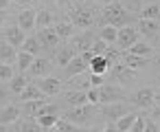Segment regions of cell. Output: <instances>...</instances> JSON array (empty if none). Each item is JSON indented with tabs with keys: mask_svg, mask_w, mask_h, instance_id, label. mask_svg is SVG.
<instances>
[{
	"mask_svg": "<svg viewBox=\"0 0 160 132\" xmlns=\"http://www.w3.org/2000/svg\"><path fill=\"white\" fill-rule=\"evenodd\" d=\"M101 18H103V24H108V27H114V29H123V27H129L136 18L121 5V3H110V5H105L103 7V13H101Z\"/></svg>",
	"mask_w": 160,
	"mask_h": 132,
	"instance_id": "cell-1",
	"label": "cell"
},
{
	"mask_svg": "<svg viewBox=\"0 0 160 132\" xmlns=\"http://www.w3.org/2000/svg\"><path fill=\"white\" fill-rule=\"evenodd\" d=\"M97 108L99 106H94V103H83V106H77V108H68L64 112V119L75 123V125H86L97 114Z\"/></svg>",
	"mask_w": 160,
	"mask_h": 132,
	"instance_id": "cell-2",
	"label": "cell"
},
{
	"mask_svg": "<svg viewBox=\"0 0 160 132\" xmlns=\"http://www.w3.org/2000/svg\"><path fill=\"white\" fill-rule=\"evenodd\" d=\"M127 95L118 84H101L99 86V106L103 103H116V101H125Z\"/></svg>",
	"mask_w": 160,
	"mask_h": 132,
	"instance_id": "cell-3",
	"label": "cell"
},
{
	"mask_svg": "<svg viewBox=\"0 0 160 132\" xmlns=\"http://www.w3.org/2000/svg\"><path fill=\"white\" fill-rule=\"evenodd\" d=\"M132 110H134V108L127 106V101H116V103H103L101 114L105 117L108 123H116L123 114H127V112H132Z\"/></svg>",
	"mask_w": 160,
	"mask_h": 132,
	"instance_id": "cell-4",
	"label": "cell"
},
{
	"mask_svg": "<svg viewBox=\"0 0 160 132\" xmlns=\"http://www.w3.org/2000/svg\"><path fill=\"white\" fill-rule=\"evenodd\" d=\"M35 86L40 88V92H42L44 97H53V95L62 92V79H59V77H51V75H46V77H38Z\"/></svg>",
	"mask_w": 160,
	"mask_h": 132,
	"instance_id": "cell-5",
	"label": "cell"
},
{
	"mask_svg": "<svg viewBox=\"0 0 160 132\" xmlns=\"http://www.w3.org/2000/svg\"><path fill=\"white\" fill-rule=\"evenodd\" d=\"M92 22H94V18H92V13H90L88 9H83V7H75V9L70 11V24H72V27L88 29V27H92Z\"/></svg>",
	"mask_w": 160,
	"mask_h": 132,
	"instance_id": "cell-6",
	"label": "cell"
},
{
	"mask_svg": "<svg viewBox=\"0 0 160 132\" xmlns=\"http://www.w3.org/2000/svg\"><path fill=\"white\" fill-rule=\"evenodd\" d=\"M134 42H138V29L136 27H123V29H118V35H116V44L123 49V51H127Z\"/></svg>",
	"mask_w": 160,
	"mask_h": 132,
	"instance_id": "cell-7",
	"label": "cell"
},
{
	"mask_svg": "<svg viewBox=\"0 0 160 132\" xmlns=\"http://www.w3.org/2000/svg\"><path fill=\"white\" fill-rule=\"evenodd\" d=\"M132 101H134V106H138V108H153L156 106V90L153 88H140V90H136V95L132 97Z\"/></svg>",
	"mask_w": 160,
	"mask_h": 132,
	"instance_id": "cell-8",
	"label": "cell"
},
{
	"mask_svg": "<svg viewBox=\"0 0 160 132\" xmlns=\"http://www.w3.org/2000/svg\"><path fill=\"white\" fill-rule=\"evenodd\" d=\"M38 42L42 44V49H55L57 44H59V35L55 33V29L53 27H44V29H38Z\"/></svg>",
	"mask_w": 160,
	"mask_h": 132,
	"instance_id": "cell-9",
	"label": "cell"
},
{
	"mask_svg": "<svg viewBox=\"0 0 160 132\" xmlns=\"http://www.w3.org/2000/svg\"><path fill=\"white\" fill-rule=\"evenodd\" d=\"M88 71V62L81 57V55H75L66 66H64V77L66 79H72V77H77V75H81V73H86Z\"/></svg>",
	"mask_w": 160,
	"mask_h": 132,
	"instance_id": "cell-10",
	"label": "cell"
},
{
	"mask_svg": "<svg viewBox=\"0 0 160 132\" xmlns=\"http://www.w3.org/2000/svg\"><path fill=\"white\" fill-rule=\"evenodd\" d=\"M92 42H94V35L90 31H83L81 35L70 38V49H75V53H86L92 49Z\"/></svg>",
	"mask_w": 160,
	"mask_h": 132,
	"instance_id": "cell-11",
	"label": "cell"
},
{
	"mask_svg": "<svg viewBox=\"0 0 160 132\" xmlns=\"http://www.w3.org/2000/svg\"><path fill=\"white\" fill-rule=\"evenodd\" d=\"M140 35H145L147 40H158V33H160V22L158 20H138V27Z\"/></svg>",
	"mask_w": 160,
	"mask_h": 132,
	"instance_id": "cell-12",
	"label": "cell"
},
{
	"mask_svg": "<svg viewBox=\"0 0 160 132\" xmlns=\"http://www.w3.org/2000/svg\"><path fill=\"white\" fill-rule=\"evenodd\" d=\"M2 38H5V42H9L11 46H22V42L27 40V35H24V31L16 24V27H7L5 31H2Z\"/></svg>",
	"mask_w": 160,
	"mask_h": 132,
	"instance_id": "cell-13",
	"label": "cell"
},
{
	"mask_svg": "<svg viewBox=\"0 0 160 132\" xmlns=\"http://www.w3.org/2000/svg\"><path fill=\"white\" fill-rule=\"evenodd\" d=\"M121 64L127 66V68H132V71H142V68L149 64V60H147V57H140V55L125 53V55H121Z\"/></svg>",
	"mask_w": 160,
	"mask_h": 132,
	"instance_id": "cell-14",
	"label": "cell"
},
{
	"mask_svg": "<svg viewBox=\"0 0 160 132\" xmlns=\"http://www.w3.org/2000/svg\"><path fill=\"white\" fill-rule=\"evenodd\" d=\"M110 62L103 57V55H94L92 60H90V64H88V71L92 73V75H105L108 71H110Z\"/></svg>",
	"mask_w": 160,
	"mask_h": 132,
	"instance_id": "cell-15",
	"label": "cell"
},
{
	"mask_svg": "<svg viewBox=\"0 0 160 132\" xmlns=\"http://www.w3.org/2000/svg\"><path fill=\"white\" fill-rule=\"evenodd\" d=\"M35 16H38V11L24 9L22 13H18V27H20L22 31H31V29L35 27Z\"/></svg>",
	"mask_w": 160,
	"mask_h": 132,
	"instance_id": "cell-16",
	"label": "cell"
},
{
	"mask_svg": "<svg viewBox=\"0 0 160 132\" xmlns=\"http://www.w3.org/2000/svg\"><path fill=\"white\" fill-rule=\"evenodd\" d=\"M29 71H31V75H33V77H46V75H48V71H51V62H48L46 57H35Z\"/></svg>",
	"mask_w": 160,
	"mask_h": 132,
	"instance_id": "cell-17",
	"label": "cell"
},
{
	"mask_svg": "<svg viewBox=\"0 0 160 132\" xmlns=\"http://www.w3.org/2000/svg\"><path fill=\"white\" fill-rule=\"evenodd\" d=\"M64 101H66L70 108H77V106L88 103V95H86V90H68L66 97H64Z\"/></svg>",
	"mask_w": 160,
	"mask_h": 132,
	"instance_id": "cell-18",
	"label": "cell"
},
{
	"mask_svg": "<svg viewBox=\"0 0 160 132\" xmlns=\"http://www.w3.org/2000/svg\"><path fill=\"white\" fill-rule=\"evenodd\" d=\"M16 57H18V53H16V46H11L9 42H0V64H13L16 62Z\"/></svg>",
	"mask_w": 160,
	"mask_h": 132,
	"instance_id": "cell-19",
	"label": "cell"
},
{
	"mask_svg": "<svg viewBox=\"0 0 160 132\" xmlns=\"http://www.w3.org/2000/svg\"><path fill=\"white\" fill-rule=\"evenodd\" d=\"M18 117H20L18 106H2V108H0V123H5V125L16 123Z\"/></svg>",
	"mask_w": 160,
	"mask_h": 132,
	"instance_id": "cell-20",
	"label": "cell"
},
{
	"mask_svg": "<svg viewBox=\"0 0 160 132\" xmlns=\"http://www.w3.org/2000/svg\"><path fill=\"white\" fill-rule=\"evenodd\" d=\"M138 20H158L160 22V5H145L138 11Z\"/></svg>",
	"mask_w": 160,
	"mask_h": 132,
	"instance_id": "cell-21",
	"label": "cell"
},
{
	"mask_svg": "<svg viewBox=\"0 0 160 132\" xmlns=\"http://www.w3.org/2000/svg\"><path fill=\"white\" fill-rule=\"evenodd\" d=\"M75 55H77V53H75V49H70V44H68V46H62V49L57 51V55H55V64L64 68Z\"/></svg>",
	"mask_w": 160,
	"mask_h": 132,
	"instance_id": "cell-22",
	"label": "cell"
},
{
	"mask_svg": "<svg viewBox=\"0 0 160 132\" xmlns=\"http://www.w3.org/2000/svg\"><path fill=\"white\" fill-rule=\"evenodd\" d=\"M27 86H29V77L20 73V75H13V77H11V84H9V90H11L13 95H20V92H22V90H24Z\"/></svg>",
	"mask_w": 160,
	"mask_h": 132,
	"instance_id": "cell-23",
	"label": "cell"
},
{
	"mask_svg": "<svg viewBox=\"0 0 160 132\" xmlns=\"http://www.w3.org/2000/svg\"><path fill=\"white\" fill-rule=\"evenodd\" d=\"M18 99H20V101H33V99H44V95L40 92V88H38L35 84H29V86L18 95Z\"/></svg>",
	"mask_w": 160,
	"mask_h": 132,
	"instance_id": "cell-24",
	"label": "cell"
},
{
	"mask_svg": "<svg viewBox=\"0 0 160 132\" xmlns=\"http://www.w3.org/2000/svg\"><path fill=\"white\" fill-rule=\"evenodd\" d=\"M136 117H138V114H136L134 110H132V112H127V114H123V117L114 123V125H116V130H118V132H129V130H132V125H134V121H136Z\"/></svg>",
	"mask_w": 160,
	"mask_h": 132,
	"instance_id": "cell-25",
	"label": "cell"
},
{
	"mask_svg": "<svg viewBox=\"0 0 160 132\" xmlns=\"http://www.w3.org/2000/svg\"><path fill=\"white\" fill-rule=\"evenodd\" d=\"M33 60H35V55H31V53H27V51H20V53H18V57H16L18 71H20V73H22V71H29V68H31V64H33Z\"/></svg>",
	"mask_w": 160,
	"mask_h": 132,
	"instance_id": "cell-26",
	"label": "cell"
},
{
	"mask_svg": "<svg viewBox=\"0 0 160 132\" xmlns=\"http://www.w3.org/2000/svg\"><path fill=\"white\" fill-rule=\"evenodd\" d=\"M51 24H53V13H51L48 9L38 11V16H35V27H38V29H44V27H51Z\"/></svg>",
	"mask_w": 160,
	"mask_h": 132,
	"instance_id": "cell-27",
	"label": "cell"
},
{
	"mask_svg": "<svg viewBox=\"0 0 160 132\" xmlns=\"http://www.w3.org/2000/svg\"><path fill=\"white\" fill-rule=\"evenodd\" d=\"M53 29H55V33L59 35V40H66V38H72V29H75V27L64 20V22H57Z\"/></svg>",
	"mask_w": 160,
	"mask_h": 132,
	"instance_id": "cell-28",
	"label": "cell"
},
{
	"mask_svg": "<svg viewBox=\"0 0 160 132\" xmlns=\"http://www.w3.org/2000/svg\"><path fill=\"white\" fill-rule=\"evenodd\" d=\"M22 51H27V53H31V55H35L38 57V53L42 51V44L38 42V38H27L24 42H22V46H20Z\"/></svg>",
	"mask_w": 160,
	"mask_h": 132,
	"instance_id": "cell-29",
	"label": "cell"
},
{
	"mask_svg": "<svg viewBox=\"0 0 160 132\" xmlns=\"http://www.w3.org/2000/svg\"><path fill=\"white\" fill-rule=\"evenodd\" d=\"M127 53H132V55H140V57H147V55L151 53V46H149L147 42H134V44L127 49Z\"/></svg>",
	"mask_w": 160,
	"mask_h": 132,
	"instance_id": "cell-30",
	"label": "cell"
},
{
	"mask_svg": "<svg viewBox=\"0 0 160 132\" xmlns=\"http://www.w3.org/2000/svg\"><path fill=\"white\" fill-rule=\"evenodd\" d=\"M55 130H57V132H86L81 125H75V123H70V121H66V119H57Z\"/></svg>",
	"mask_w": 160,
	"mask_h": 132,
	"instance_id": "cell-31",
	"label": "cell"
},
{
	"mask_svg": "<svg viewBox=\"0 0 160 132\" xmlns=\"http://www.w3.org/2000/svg\"><path fill=\"white\" fill-rule=\"evenodd\" d=\"M116 35H118V29H114V27H103L101 29V33H99V38L103 40V42H108V44H112V42H116Z\"/></svg>",
	"mask_w": 160,
	"mask_h": 132,
	"instance_id": "cell-32",
	"label": "cell"
},
{
	"mask_svg": "<svg viewBox=\"0 0 160 132\" xmlns=\"http://www.w3.org/2000/svg\"><path fill=\"white\" fill-rule=\"evenodd\" d=\"M46 101L44 99H33V101H24V112L29 114V117H35V112L44 106Z\"/></svg>",
	"mask_w": 160,
	"mask_h": 132,
	"instance_id": "cell-33",
	"label": "cell"
},
{
	"mask_svg": "<svg viewBox=\"0 0 160 132\" xmlns=\"http://www.w3.org/2000/svg\"><path fill=\"white\" fill-rule=\"evenodd\" d=\"M57 114H42V117H38L35 121L44 128V130H51V128H55V123H57Z\"/></svg>",
	"mask_w": 160,
	"mask_h": 132,
	"instance_id": "cell-34",
	"label": "cell"
},
{
	"mask_svg": "<svg viewBox=\"0 0 160 132\" xmlns=\"http://www.w3.org/2000/svg\"><path fill=\"white\" fill-rule=\"evenodd\" d=\"M42 114H59V106H57V103H48V101H46V103L35 112V119H38V117H42Z\"/></svg>",
	"mask_w": 160,
	"mask_h": 132,
	"instance_id": "cell-35",
	"label": "cell"
},
{
	"mask_svg": "<svg viewBox=\"0 0 160 132\" xmlns=\"http://www.w3.org/2000/svg\"><path fill=\"white\" fill-rule=\"evenodd\" d=\"M108 46H110L108 42H103L101 38H94V42H92V49H90V51H92L94 55H105Z\"/></svg>",
	"mask_w": 160,
	"mask_h": 132,
	"instance_id": "cell-36",
	"label": "cell"
},
{
	"mask_svg": "<svg viewBox=\"0 0 160 132\" xmlns=\"http://www.w3.org/2000/svg\"><path fill=\"white\" fill-rule=\"evenodd\" d=\"M13 66L11 64H0V82H11L13 77Z\"/></svg>",
	"mask_w": 160,
	"mask_h": 132,
	"instance_id": "cell-37",
	"label": "cell"
},
{
	"mask_svg": "<svg viewBox=\"0 0 160 132\" xmlns=\"http://www.w3.org/2000/svg\"><path fill=\"white\" fill-rule=\"evenodd\" d=\"M22 132H46L35 119H31V121H24L22 123Z\"/></svg>",
	"mask_w": 160,
	"mask_h": 132,
	"instance_id": "cell-38",
	"label": "cell"
},
{
	"mask_svg": "<svg viewBox=\"0 0 160 132\" xmlns=\"http://www.w3.org/2000/svg\"><path fill=\"white\" fill-rule=\"evenodd\" d=\"M86 95H88V103H94V106H99V86H92V88H88V90H86Z\"/></svg>",
	"mask_w": 160,
	"mask_h": 132,
	"instance_id": "cell-39",
	"label": "cell"
},
{
	"mask_svg": "<svg viewBox=\"0 0 160 132\" xmlns=\"http://www.w3.org/2000/svg\"><path fill=\"white\" fill-rule=\"evenodd\" d=\"M140 5H142V0H125L123 7L132 13V11H140Z\"/></svg>",
	"mask_w": 160,
	"mask_h": 132,
	"instance_id": "cell-40",
	"label": "cell"
},
{
	"mask_svg": "<svg viewBox=\"0 0 160 132\" xmlns=\"http://www.w3.org/2000/svg\"><path fill=\"white\" fill-rule=\"evenodd\" d=\"M142 130H145V117H136V121H134L129 132H142Z\"/></svg>",
	"mask_w": 160,
	"mask_h": 132,
	"instance_id": "cell-41",
	"label": "cell"
},
{
	"mask_svg": "<svg viewBox=\"0 0 160 132\" xmlns=\"http://www.w3.org/2000/svg\"><path fill=\"white\" fill-rule=\"evenodd\" d=\"M142 132H160V128L151 121V119H145V130Z\"/></svg>",
	"mask_w": 160,
	"mask_h": 132,
	"instance_id": "cell-42",
	"label": "cell"
},
{
	"mask_svg": "<svg viewBox=\"0 0 160 132\" xmlns=\"http://www.w3.org/2000/svg\"><path fill=\"white\" fill-rule=\"evenodd\" d=\"M103 84V75H92L90 73V86H101Z\"/></svg>",
	"mask_w": 160,
	"mask_h": 132,
	"instance_id": "cell-43",
	"label": "cell"
},
{
	"mask_svg": "<svg viewBox=\"0 0 160 132\" xmlns=\"http://www.w3.org/2000/svg\"><path fill=\"white\" fill-rule=\"evenodd\" d=\"M7 97H9V95H7V90H5L2 86H0V108L7 106Z\"/></svg>",
	"mask_w": 160,
	"mask_h": 132,
	"instance_id": "cell-44",
	"label": "cell"
},
{
	"mask_svg": "<svg viewBox=\"0 0 160 132\" xmlns=\"http://www.w3.org/2000/svg\"><path fill=\"white\" fill-rule=\"evenodd\" d=\"M153 71H156V75L160 77V53L156 55V60H153Z\"/></svg>",
	"mask_w": 160,
	"mask_h": 132,
	"instance_id": "cell-45",
	"label": "cell"
},
{
	"mask_svg": "<svg viewBox=\"0 0 160 132\" xmlns=\"http://www.w3.org/2000/svg\"><path fill=\"white\" fill-rule=\"evenodd\" d=\"M7 132H22V123H18V121H16V123H11V128H9Z\"/></svg>",
	"mask_w": 160,
	"mask_h": 132,
	"instance_id": "cell-46",
	"label": "cell"
},
{
	"mask_svg": "<svg viewBox=\"0 0 160 132\" xmlns=\"http://www.w3.org/2000/svg\"><path fill=\"white\" fill-rule=\"evenodd\" d=\"M13 3H16L18 7H29V5L33 3V0H13Z\"/></svg>",
	"mask_w": 160,
	"mask_h": 132,
	"instance_id": "cell-47",
	"label": "cell"
},
{
	"mask_svg": "<svg viewBox=\"0 0 160 132\" xmlns=\"http://www.w3.org/2000/svg\"><path fill=\"white\" fill-rule=\"evenodd\" d=\"M103 132H118V130H116L114 123H105V130H103Z\"/></svg>",
	"mask_w": 160,
	"mask_h": 132,
	"instance_id": "cell-48",
	"label": "cell"
},
{
	"mask_svg": "<svg viewBox=\"0 0 160 132\" xmlns=\"http://www.w3.org/2000/svg\"><path fill=\"white\" fill-rule=\"evenodd\" d=\"M9 3H11V0H0V9H2V11H5V9L9 7Z\"/></svg>",
	"mask_w": 160,
	"mask_h": 132,
	"instance_id": "cell-49",
	"label": "cell"
},
{
	"mask_svg": "<svg viewBox=\"0 0 160 132\" xmlns=\"http://www.w3.org/2000/svg\"><path fill=\"white\" fill-rule=\"evenodd\" d=\"M5 20H7V13H5L2 9H0V27H2V24H5Z\"/></svg>",
	"mask_w": 160,
	"mask_h": 132,
	"instance_id": "cell-50",
	"label": "cell"
},
{
	"mask_svg": "<svg viewBox=\"0 0 160 132\" xmlns=\"http://www.w3.org/2000/svg\"><path fill=\"white\" fill-rule=\"evenodd\" d=\"M158 0H142V5H156Z\"/></svg>",
	"mask_w": 160,
	"mask_h": 132,
	"instance_id": "cell-51",
	"label": "cell"
},
{
	"mask_svg": "<svg viewBox=\"0 0 160 132\" xmlns=\"http://www.w3.org/2000/svg\"><path fill=\"white\" fill-rule=\"evenodd\" d=\"M86 132H103L101 128H90V130H86Z\"/></svg>",
	"mask_w": 160,
	"mask_h": 132,
	"instance_id": "cell-52",
	"label": "cell"
},
{
	"mask_svg": "<svg viewBox=\"0 0 160 132\" xmlns=\"http://www.w3.org/2000/svg\"><path fill=\"white\" fill-rule=\"evenodd\" d=\"M7 130H9V128H7L5 123H0V132H7Z\"/></svg>",
	"mask_w": 160,
	"mask_h": 132,
	"instance_id": "cell-53",
	"label": "cell"
},
{
	"mask_svg": "<svg viewBox=\"0 0 160 132\" xmlns=\"http://www.w3.org/2000/svg\"><path fill=\"white\" fill-rule=\"evenodd\" d=\"M99 3H103V5H110V3H116V0H99Z\"/></svg>",
	"mask_w": 160,
	"mask_h": 132,
	"instance_id": "cell-54",
	"label": "cell"
},
{
	"mask_svg": "<svg viewBox=\"0 0 160 132\" xmlns=\"http://www.w3.org/2000/svg\"><path fill=\"white\" fill-rule=\"evenodd\" d=\"M158 3H160V0H158Z\"/></svg>",
	"mask_w": 160,
	"mask_h": 132,
	"instance_id": "cell-55",
	"label": "cell"
}]
</instances>
